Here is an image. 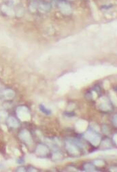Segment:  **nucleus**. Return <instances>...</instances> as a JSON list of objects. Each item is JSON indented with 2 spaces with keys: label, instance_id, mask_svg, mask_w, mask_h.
I'll list each match as a JSON object with an SVG mask.
<instances>
[{
  "label": "nucleus",
  "instance_id": "obj_1",
  "mask_svg": "<svg viewBox=\"0 0 117 172\" xmlns=\"http://www.w3.org/2000/svg\"><path fill=\"white\" fill-rule=\"evenodd\" d=\"M40 110L42 111L44 114H46V115H50V114L51 113V111L49 110V109H47L44 107L42 105H40Z\"/></svg>",
  "mask_w": 117,
  "mask_h": 172
}]
</instances>
